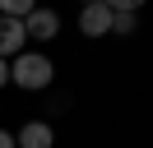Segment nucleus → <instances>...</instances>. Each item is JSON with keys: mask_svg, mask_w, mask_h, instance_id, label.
<instances>
[{"mask_svg": "<svg viewBox=\"0 0 153 148\" xmlns=\"http://www.w3.org/2000/svg\"><path fill=\"white\" fill-rule=\"evenodd\" d=\"M51 79H56V65H51L42 51H19L10 60V83H19V88H28V92L51 88Z\"/></svg>", "mask_w": 153, "mask_h": 148, "instance_id": "obj_1", "label": "nucleus"}, {"mask_svg": "<svg viewBox=\"0 0 153 148\" xmlns=\"http://www.w3.org/2000/svg\"><path fill=\"white\" fill-rule=\"evenodd\" d=\"M79 33H84V37H107V33H111V5H107V0L84 5V9H79Z\"/></svg>", "mask_w": 153, "mask_h": 148, "instance_id": "obj_2", "label": "nucleus"}, {"mask_svg": "<svg viewBox=\"0 0 153 148\" xmlns=\"http://www.w3.org/2000/svg\"><path fill=\"white\" fill-rule=\"evenodd\" d=\"M23 33H28L33 42H51V37L60 33V14H56V9H47V5H37L28 18H23Z\"/></svg>", "mask_w": 153, "mask_h": 148, "instance_id": "obj_3", "label": "nucleus"}, {"mask_svg": "<svg viewBox=\"0 0 153 148\" xmlns=\"http://www.w3.org/2000/svg\"><path fill=\"white\" fill-rule=\"evenodd\" d=\"M23 42H28L23 18H5V14H0V56H5V60H14V56L23 51Z\"/></svg>", "mask_w": 153, "mask_h": 148, "instance_id": "obj_4", "label": "nucleus"}, {"mask_svg": "<svg viewBox=\"0 0 153 148\" xmlns=\"http://www.w3.org/2000/svg\"><path fill=\"white\" fill-rule=\"evenodd\" d=\"M14 144H19V148H51V144H56V130H51L47 120H28V125L14 134Z\"/></svg>", "mask_w": 153, "mask_h": 148, "instance_id": "obj_5", "label": "nucleus"}, {"mask_svg": "<svg viewBox=\"0 0 153 148\" xmlns=\"http://www.w3.org/2000/svg\"><path fill=\"white\" fill-rule=\"evenodd\" d=\"M37 9V0H0V14L5 18H28Z\"/></svg>", "mask_w": 153, "mask_h": 148, "instance_id": "obj_6", "label": "nucleus"}, {"mask_svg": "<svg viewBox=\"0 0 153 148\" xmlns=\"http://www.w3.org/2000/svg\"><path fill=\"white\" fill-rule=\"evenodd\" d=\"M134 28H139V14H125V9L116 14V9H111V33H116V37H130Z\"/></svg>", "mask_w": 153, "mask_h": 148, "instance_id": "obj_7", "label": "nucleus"}, {"mask_svg": "<svg viewBox=\"0 0 153 148\" xmlns=\"http://www.w3.org/2000/svg\"><path fill=\"white\" fill-rule=\"evenodd\" d=\"M107 5H111L116 14H121V9H125V14H139V9H144V0H107Z\"/></svg>", "mask_w": 153, "mask_h": 148, "instance_id": "obj_8", "label": "nucleus"}, {"mask_svg": "<svg viewBox=\"0 0 153 148\" xmlns=\"http://www.w3.org/2000/svg\"><path fill=\"white\" fill-rule=\"evenodd\" d=\"M5 83H10V60L0 56V88H5Z\"/></svg>", "mask_w": 153, "mask_h": 148, "instance_id": "obj_9", "label": "nucleus"}, {"mask_svg": "<svg viewBox=\"0 0 153 148\" xmlns=\"http://www.w3.org/2000/svg\"><path fill=\"white\" fill-rule=\"evenodd\" d=\"M0 148H19V144H14V134H10V130H0Z\"/></svg>", "mask_w": 153, "mask_h": 148, "instance_id": "obj_10", "label": "nucleus"}, {"mask_svg": "<svg viewBox=\"0 0 153 148\" xmlns=\"http://www.w3.org/2000/svg\"><path fill=\"white\" fill-rule=\"evenodd\" d=\"M84 5H93V0H84Z\"/></svg>", "mask_w": 153, "mask_h": 148, "instance_id": "obj_11", "label": "nucleus"}]
</instances>
